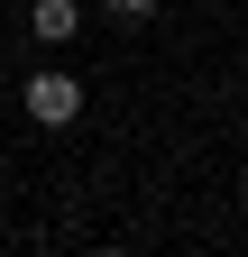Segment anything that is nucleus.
Instances as JSON below:
<instances>
[{"instance_id": "obj_3", "label": "nucleus", "mask_w": 248, "mask_h": 257, "mask_svg": "<svg viewBox=\"0 0 248 257\" xmlns=\"http://www.w3.org/2000/svg\"><path fill=\"white\" fill-rule=\"evenodd\" d=\"M101 10H110V19H129V28H138V19H157V0H101Z\"/></svg>"}, {"instance_id": "obj_2", "label": "nucleus", "mask_w": 248, "mask_h": 257, "mask_svg": "<svg viewBox=\"0 0 248 257\" xmlns=\"http://www.w3.org/2000/svg\"><path fill=\"white\" fill-rule=\"evenodd\" d=\"M74 28H83V0H28V37L37 46H65Z\"/></svg>"}, {"instance_id": "obj_4", "label": "nucleus", "mask_w": 248, "mask_h": 257, "mask_svg": "<svg viewBox=\"0 0 248 257\" xmlns=\"http://www.w3.org/2000/svg\"><path fill=\"white\" fill-rule=\"evenodd\" d=\"M239 202H248V175H239Z\"/></svg>"}, {"instance_id": "obj_1", "label": "nucleus", "mask_w": 248, "mask_h": 257, "mask_svg": "<svg viewBox=\"0 0 248 257\" xmlns=\"http://www.w3.org/2000/svg\"><path fill=\"white\" fill-rule=\"evenodd\" d=\"M19 110L37 119V128H74V119H83V83H74V74H28Z\"/></svg>"}]
</instances>
